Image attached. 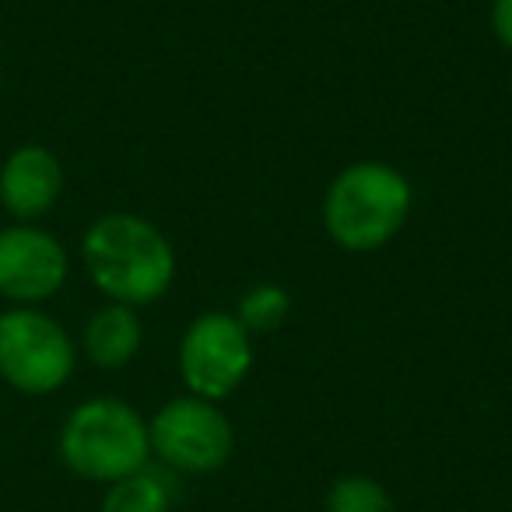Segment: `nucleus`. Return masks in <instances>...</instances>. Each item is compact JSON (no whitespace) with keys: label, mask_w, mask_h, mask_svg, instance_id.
I'll return each mask as SVG.
<instances>
[{"label":"nucleus","mask_w":512,"mask_h":512,"mask_svg":"<svg viewBox=\"0 0 512 512\" xmlns=\"http://www.w3.org/2000/svg\"><path fill=\"white\" fill-rule=\"evenodd\" d=\"M81 260L92 285L120 306H151L176 281V249L155 221L109 211L88 225Z\"/></svg>","instance_id":"nucleus-1"},{"label":"nucleus","mask_w":512,"mask_h":512,"mask_svg":"<svg viewBox=\"0 0 512 512\" xmlns=\"http://www.w3.org/2000/svg\"><path fill=\"white\" fill-rule=\"evenodd\" d=\"M414 207V186L397 165L362 158L330 179L320 218L327 235L348 253H376L404 232Z\"/></svg>","instance_id":"nucleus-2"},{"label":"nucleus","mask_w":512,"mask_h":512,"mask_svg":"<svg viewBox=\"0 0 512 512\" xmlns=\"http://www.w3.org/2000/svg\"><path fill=\"white\" fill-rule=\"evenodd\" d=\"M57 453L81 481L113 484L151 463L148 418L120 397L81 400L60 425Z\"/></svg>","instance_id":"nucleus-3"},{"label":"nucleus","mask_w":512,"mask_h":512,"mask_svg":"<svg viewBox=\"0 0 512 512\" xmlns=\"http://www.w3.org/2000/svg\"><path fill=\"white\" fill-rule=\"evenodd\" d=\"M78 365V344L64 323L36 306L0 313V379L25 397L64 390Z\"/></svg>","instance_id":"nucleus-4"},{"label":"nucleus","mask_w":512,"mask_h":512,"mask_svg":"<svg viewBox=\"0 0 512 512\" xmlns=\"http://www.w3.org/2000/svg\"><path fill=\"white\" fill-rule=\"evenodd\" d=\"M151 460L169 474H214L235 453V425L221 404L204 397H172L148 418Z\"/></svg>","instance_id":"nucleus-5"},{"label":"nucleus","mask_w":512,"mask_h":512,"mask_svg":"<svg viewBox=\"0 0 512 512\" xmlns=\"http://www.w3.org/2000/svg\"><path fill=\"white\" fill-rule=\"evenodd\" d=\"M176 365L186 393L221 404L253 369V334L225 309L200 313L179 337Z\"/></svg>","instance_id":"nucleus-6"},{"label":"nucleus","mask_w":512,"mask_h":512,"mask_svg":"<svg viewBox=\"0 0 512 512\" xmlns=\"http://www.w3.org/2000/svg\"><path fill=\"white\" fill-rule=\"evenodd\" d=\"M71 256L53 232L29 221L0 228V299L39 306L67 285Z\"/></svg>","instance_id":"nucleus-7"},{"label":"nucleus","mask_w":512,"mask_h":512,"mask_svg":"<svg viewBox=\"0 0 512 512\" xmlns=\"http://www.w3.org/2000/svg\"><path fill=\"white\" fill-rule=\"evenodd\" d=\"M64 193V165L43 144H22L0 165V204L11 218L36 221L57 207Z\"/></svg>","instance_id":"nucleus-8"},{"label":"nucleus","mask_w":512,"mask_h":512,"mask_svg":"<svg viewBox=\"0 0 512 512\" xmlns=\"http://www.w3.org/2000/svg\"><path fill=\"white\" fill-rule=\"evenodd\" d=\"M144 344V323L134 306H120V302H106L88 316L85 330H81V351L95 369H127L137 358Z\"/></svg>","instance_id":"nucleus-9"},{"label":"nucleus","mask_w":512,"mask_h":512,"mask_svg":"<svg viewBox=\"0 0 512 512\" xmlns=\"http://www.w3.org/2000/svg\"><path fill=\"white\" fill-rule=\"evenodd\" d=\"M176 509V481L165 467L148 463L144 470L106 484L99 512H172Z\"/></svg>","instance_id":"nucleus-10"},{"label":"nucleus","mask_w":512,"mask_h":512,"mask_svg":"<svg viewBox=\"0 0 512 512\" xmlns=\"http://www.w3.org/2000/svg\"><path fill=\"white\" fill-rule=\"evenodd\" d=\"M292 316V295L288 288L264 281L242 292L239 306H235V320L249 330V334H274L278 327H285V320Z\"/></svg>","instance_id":"nucleus-11"},{"label":"nucleus","mask_w":512,"mask_h":512,"mask_svg":"<svg viewBox=\"0 0 512 512\" xmlns=\"http://www.w3.org/2000/svg\"><path fill=\"white\" fill-rule=\"evenodd\" d=\"M327 512H397V502L376 477L341 474L327 488Z\"/></svg>","instance_id":"nucleus-12"},{"label":"nucleus","mask_w":512,"mask_h":512,"mask_svg":"<svg viewBox=\"0 0 512 512\" xmlns=\"http://www.w3.org/2000/svg\"><path fill=\"white\" fill-rule=\"evenodd\" d=\"M491 32L512 53V0H491Z\"/></svg>","instance_id":"nucleus-13"},{"label":"nucleus","mask_w":512,"mask_h":512,"mask_svg":"<svg viewBox=\"0 0 512 512\" xmlns=\"http://www.w3.org/2000/svg\"><path fill=\"white\" fill-rule=\"evenodd\" d=\"M144 4H155V0H144Z\"/></svg>","instance_id":"nucleus-14"}]
</instances>
